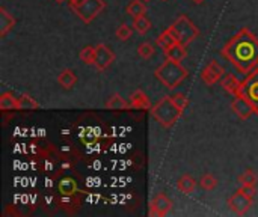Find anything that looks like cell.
Instances as JSON below:
<instances>
[{
	"instance_id": "cell-15",
	"label": "cell",
	"mask_w": 258,
	"mask_h": 217,
	"mask_svg": "<svg viewBox=\"0 0 258 217\" xmlns=\"http://www.w3.org/2000/svg\"><path fill=\"white\" fill-rule=\"evenodd\" d=\"M165 56H166V59H171V60H175V62H181L187 56L186 45L177 42L172 47H169L168 50H165Z\"/></svg>"
},
{
	"instance_id": "cell-35",
	"label": "cell",
	"mask_w": 258,
	"mask_h": 217,
	"mask_svg": "<svg viewBox=\"0 0 258 217\" xmlns=\"http://www.w3.org/2000/svg\"><path fill=\"white\" fill-rule=\"evenodd\" d=\"M163 2H166V0H163Z\"/></svg>"
},
{
	"instance_id": "cell-1",
	"label": "cell",
	"mask_w": 258,
	"mask_h": 217,
	"mask_svg": "<svg viewBox=\"0 0 258 217\" xmlns=\"http://www.w3.org/2000/svg\"><path fill=\"white\" fill-rule=\"evenodd\" d=\"M221 53L237 68V71L248 74L258 65V38L245 27L225 44Z\"/></svg>"
},
{
	"instance_id": "cell-2",
	"label": "cell",
	"mask_w": 258,
	"mask_h": 217,
	"mask_svg": "<svg viewBox=\"0 0 258 217\" xmlns=\"http://www.w3.org/2000/svg\"><path fill=\"white\" fill-rule=\"evenodd\" d=\"M156 79L166 88V89H175L180 86L189 76V71L175 60L166 59L156 71H154Z\"/></svg>"
},
{
	"instance_id": "cell-26",
	"label": "cell",
	"mask_w": 258,
	"mask_h": 217,
	"mask_svg": "<svg viewBox=\"0 0 258 217\" xmlns=\"http://www.w3.org/2000/svg\"><path fill=\"white\" fill-rule=\"evenodd\" d=\"M200 186L204 189V190H213V189H216V186H218V180L212 175V174H204L203 177H201V180H200Z\"/></svg>"
},
{
	"instance_id": "cell-13",
	"label": "cell",
	"mask_w": 258,
	"mask_h": 217,
	"mask_svg": "<svg viewBox=\"0 0 258 217\" xmlns=\"http://www.w3.org/2000/svg\"><path fill=\"white\" fill-rule=\"evenodd\" d=\"M57 83H59L63 89H71V88H74L76 83H77V76H76V73H74L73 69L65 68V69L60 71V74H59V77H57Z\"/></svg>"
},
{
	"instance_id": "cell-18",
	"label": "cell",
	"mask_w": 258,
	"mask_h": 217,
	"mask_svg": "<svg viewBox=\"0 0 258 217\" xmlns=\"http://www.w3.org/2000/svg\"><path fill=\"white\" fill-rule=\"evenodd\" d=\"M197 186H198V183H197L195 178H192L190 175H183V177L178 180V183H177V189H178L180 192L186 193V195L194 193L195 189H197Z\"/></svg>"
},
{
	"instance_id": "cell-27",
	"label": "cell",
	"mask_w": 258,
	"mask_h": 217,
	"mask_svg": "<svg viewBox=\"0 0 258 217\" xmlns=\"http://www.w3.org/2000/svg\"><path fill=\"white\" fill-rule=\"evenodd\" d=\"M169 97H171V100L174 101V104H175L180 110H184V109L189 106V98H187V95L183 94V92H175V94H172V95H169Z\"/></svg>"
},
{
	"instance_id": "cell-5",
	"label": "cell",
	"mask_w": 258,
	"mask_h": 217,
	"mask_svg": "<svg viewBox=\"0 0 258 217\" xmlns=\"http://www.w3.org/2000/svg\"><path fill=\"white\" fill-rule=\"evenodd\" d=\"M70 8L82 21L91 23L106 8V3L104 0H79L76 3H70Z\"/></svg>"
},
{
	"instance_id": "cell-22",
	"label": "cell",
	"mask_w": 258,
	"mask_h": 217,
	"mask_svg": "<svg viewBox=\"0 0 258 217\" xmlns=\"http://www.w3.org/2000/svg\"><path fill=\"white\" fill-rule=\"evenodd\" d=\"M38 107H39V104L36 103V100L27 94H23L18 98V110H36Z\"/></svg>"
},
{
	"instance_id": "cell-25",
	"label": "cell",
	"mask_w": 258,
	"mask_h": 217,
	"mask_svg": "<svg viewBox=\"0 0 258 217\" xmlns=\"http://www.w3.org/2000/svg\"><path fill=\"white\" fill-rule=\"evenodd\" d=\"M80 60L83 63H88V65H94V60H95V47L92 45H86L80 50V54H79Z\"/></svg>"
},
{
	"instance_id": "cell-6",
	"label": "cell",
	"mask_w": 258,
	"mask_h": 217,
	"mask_svg": "<svg viewBox=\"0 0 258 217\" xmlns=\"http://www.w3.org/2000/svg\"><path fill=\"white\" fill-rule=\"evenodd\" d=\"M237 95L246 98L254 107L255 115H258V68L248 73V77L242 82Z\"/></svg>"
},
{
	"instance_id": "cell-10",
	"label": "cell",
	"mask_w": 258,
	"mask_h": 217,
	"mask_svg": "<svg viewBox=\"0 0 258 217\" xmlns=\"http://www.w3.org/2000/svg\"><path fill=\"white\" fill-rule=\"evenodd\" d=\"M171 210H172V201L163 193L156 195L150 202V216L163 217Z\"/></svg>"
},
{
	"instance_id": "cell-23",
	"label": "cell",
	"mask_w": 258,
	"mask_h": 217,
	"mask_svg": "<svg viewBox=\"0 0 258 217\" xmlns=\"http://www.w3.org/2000/svg\"><path fill=\"white\" fill-rule=\"evenodd\" d=\"M237 181L240 186H257L258 177L252 169H246L242 175H239Z\"/></svg>"
},
{
	"instance_id": "cell-14",
	"label": "cell",
	"mask_w": 258,
	"mask_h": 217,
	"mask_svg": "<svg viewBox=\"0 0 258 217\" xmlns=\"http://www.w3.org/2000/svg\"><path fill=\"white\" fill-rule=\"evenodd\" d=\"M221 85H222V88H224L227 92H230V94H233V95H237L242 82H240L234 74H224V77L221 79Z\"/></svg>"
},
{
	"instance_id": "cell-4",
	"label": "cell",
	"mask_w": 258,
	"mask_h": 217,
	"mask_svg": "<svg viewBox=\"0 0 258 217\" xmlns=\"http://www.w3.org/2000/svg\"><path fill=\"white\" fill-rule=\"evenodd\" d=\"M168 29L175 38V41L186 47L200 36V29L186 15H180Z\"/></svg>"
},
{
	"instance_id": "cell-16",
	"label": "cell",
	"mask_w": 258,
	"mask_h": 217,
	"mask_svg": "<svg viewBox=\"0 0 258 217\" xmlns=\"http://www.w3.org/2000/svg\"><path fill=\"white\" fill-rule=\"evenodd\" d=\"M14 26L15 18L5 8H0V36H5Z\"/></svg>"
},
{
	"instance_id": "cell-11",
	"label": "cell",
	"mask_w": 258,
	"mask_h": 217,
	"mask_svg": "<svg viewBox=\"0 0 258 217\" xmlns=\"http://www.w3.org/2000/svg\"><path fill=\"white\" fill-rule=\"evenodd\" d=\"M231 110L240 118V119H249L252 115H255L254 107L251 106V103L240 97V95H234V100L231 101Z\"/></svg>"
},
{
	"instance_id": "cell-29",
	"label": "cell",
	"mask_w": 258,
	"mask_h": 217,
	"mask_svg": "<svg viewBox=\"0 0 258 217\" xmlns=\"http://www.w3.org/2000/svg\"><path fill=\"white\" fill-rule=\"evenodd\" d=\"M130 36H132V29H130V26L121 24V26L116 29V38H118L119 41H127Z\"/></svg>"
},
{
	"instance_id": "cell-33",
	"label": "cell",
	"mask_w": 258,
	"mask_h": 217,
	"mask_svg": "<svg viewBox=\"0 0 258 217\" xmlns=\"http://www.w3.org/2000/svg\"><path fill=\"white\" fill-rule=\"evenodd\" d=\"M76 2H79V0H70V3H76Z\"/></svg>"
},
{
	"instance_id": "cell-24",
	"label": "cell",
	"mask_w": 258,
	"mask_h": 217,
	"mask_svg": "<svg viewBox=\"0 0 258 217\" xmlns=\"http://www.w3.org/2000/svg\"><path fill=\"white\" fill-rule=\"evenodd\" d=\"M133 27L141 33V35H145L150 29H151V21L142 15V17H138V18H133Z\"/></svg>"
},
{
	"instance_id": "cell-31",
	"label": "cell",
	"mask_w": 258,
	"mask_h": 217,
	"mask_svg": "<svg viewBox=\"0 0 258 217\" xmlns=\"http://www.w3.org/2000/svg\"><path fill=\"white\" fill-rule=\"evenodd\" d=\"M192 2H195V3H198V5H200V3H203L204 0H192Z\"/></svg>"
},
{
	"instance_id": "cell-8",
	"label": "cell",
	"mask_w": 258,
	"mask_h": 217,
	"mask_svg": "<svg viewBox=\"0 0 258 217\" xmlns=\"http://www.w3.org/2000/svg\"><path fill=\"white\" fill-rule=\"evenodd\" d=\"M115 60V53L112 51V48L106 44H98L95 47V60H94V66L98 71H104L107 69Z\"/></svg>"
},
{
	"instance_id": "cell-28",
	"label": "cell",
	"mask_w": 258,
	"mask_h": 217,
	"mask_svg": "<svg viewBox=\"0 0 258 217\" xmlns=\"http://www.w3.org/2000/svg\"><path fill=\"white\" fill-rule=\"evenodd\" d=\"M138 53L142 59H150L153 54H154V45L150 44V42H142L139 47H138Z\"/></svg>"
},
{
	"instance_id": "cell-20",
	"label": "cell",
	"mask_w": 258,
	"mask_h": 217,
	"mask_svg": "<svg viewBox=\"0 0 258 217\" xmlns=\"http://www.w3.org/2000/svg\"><path fill=\"white\" fill-rule=\"evenodd\" d=\"M106 107L110 110H125L130 107V104L119 95V94H113L107 98L106 101Z\"/></svg>"
},
{
	"instance_id": "cell-34",
	"label": "cell",
	"mask_w": 258,
	"mask_h": 217,
	"mask_svg": "<svg viewBox=\"0 0 258 217\" xmlns=\"http://www.w3.org/2000/svg\"><path fill=\"white\" fill-rule=\"evenodd\" d=\"M144 2H150V0H144Z\"/></svg>"
},
{
	"instance_id": "cell-9",
	"label": "cell",
	"mask_w": 258,
	"mask_h": 217,
	"mask_svg": "<svg viewBox=\"0 0 258 217\" xmlns=\"http://www.w3.org/2000/svg\"><path fill=\"white\" fill-rule=\"evenodd\" d=\"M224 74H225L224 66L216 60H210L207 66L201 71V79L207 86H213L224 77Z\"/></svg>"
},
{
	"instance_id": "cell-21",
	"label": "cell",
	"mask_w": 258,
	"mask_h": 217,
	"mask_svg": "<svg viewBox=\"0 0 258 217\" xmlns=\"http://www.w3.org/2000/svg\"><path fill=\"white\" fill-rule=\"evenodd\" d=\"M156 44H157V47H160V48L165 51V50H168L169 47H172L174 44H177V41H175V38L172 36V33L169 32V29H166V30H163V32L157 36Z\"/></svg>"
},
{
	"instance_id": "cell-17",
	"label": "cell",
	"mask_w": 258,
	"mask_h": 217,
	"mask_svg": "<svg viewBox=\"0 0 258 217\" xmlns=\"http://www.w3.org/2000/svg\"><path fill=\"white\" fill-rule=\"evenodd\" d=\"M0 110H18V98H15L11 92H3L0 95Z\"/></svg>"
},
{
	"instance_id": "cell-3",
	"label": "cell",
	"mask_w": 258,
	"mask_h": 217,
	"mask_svg": "<svg viewBox=\"0 0 258 217\" xmlns=\"http://www.w3.org/2000/svg\"><path fill=\"white\" fill-rule=\"evenodd\" d=\"M183 110H180L174 101L171 100V97H163L156 106L151 107V115L153 118L165 128H169L172 127L181 116Z\"/></svg>"
},
{
	"instance_id": "cell-7",
	"label": "cell",
	"mask_w": 258,
	"mask_h": 217,
	"mask_svg": "<svg viewBox=\"0 0 258 217\" xmlns=\"http://www.w3.org/2000/svg\"><path fill=\"white\" fill-rule=\"evenodd\" d=\"M254 205V199L246 196L245 193H242L240 190H237L234 195H231V198L228 199V207L231 208V211H234L237 216H245L251 207Z\"/></svg>"
},
{
	"instance_id": "cell-32",
	"label": "cell",
	"mask_w": 258,
	"mask_h": 217,
	"mask_svg": "<svg viewBox=\"0 0 258 217\" xmlns=\"http://www.w3.org/2000/svg\"><path fill=\"white\" fill-rule=\"evenodd\" d=\"M54 2H56V3H59V5H60V3H63V2H65V0H54Z\"/></svg>"
},
{
	"instance_id": "cell-12",
	"label": "cell",
	"mask_w": 258,
	"mask_h": 217,
	"mask_svg": "<svg viewBox=\"0 0 258 217\" xmlns=\"http://www.w3.org/2000/svg\"><path fill=\"white\" fill-rule=\"evenodd\" d=\"M130 107L132 109H138V110H151V103H150V98H148V95L144 92V91H141V89H138V91H135L132 95H130Z\"/></svg>"
},
{
	"instance_id": "cell-19",
	"label": "cell",
	"mask_w": 258,
	"mask_h": 217,
	"mask_svg": "<svg viewBox=\"0 0 258 217\" xmlns=\"http://www.w3.org/2000/svg\"><path fill=\"white\" fill-rule=\"evenodd\" d=\"M127 14L132 17V18H138V17H142L147 14V6L144 3V0H132L128 5H127Z\"/></svg>"
},
{
	"instance_id": "cell-30",
	"label": "cell",
	"mask_w": 258,
	"mask_h": 217,
	"mask_svg": "<svg viewBox=\"0 0 258 217\" xmlns=\"http://www.w3.org/2000/svg\"><path fill=\"white\" fill-rule=\"evenodd\" d=\"M242 193H245L246 196H249V198H255V195H257V189H255V186H240V189H239Z\"/></svg>"
}]
</instances>
